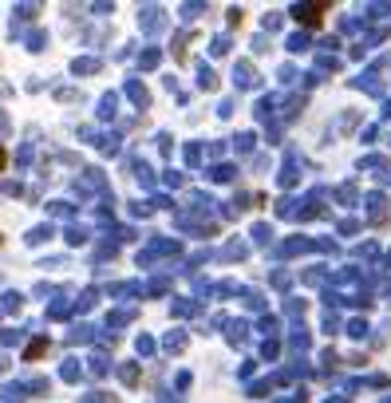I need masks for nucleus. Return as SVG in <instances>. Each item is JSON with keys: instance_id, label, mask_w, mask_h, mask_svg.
<instances>
[{"instance_id": "nucleus-1", "label": "nucleus", "mask_w": 391, "mask_h": 403, "mask_svg": "<svg viewBox=\"0 0 391 403\" xmlns=\"http://www.w3.org/2000/svg\"><path fill=\"white\" fill-rule=\"evenodd\" d=\"M44 352H47V340H36V344L28 348V360H32V356H44Z\"/></svg>"}, {"instance_id": "nucleus-2", "label": "nucleus", "mask_w": 391, "mask_h": 403, "mask_svg": "<svg viewBox=\"0 0 391 403\" xmlns=\"http://www.w3.org/2000/svg\"><path fill=\"white\" fill-rule=\"evenodd\" d=\"M4 162H8V154H4V150H0V170H4Z\"/></svg>"}]
</instances>
